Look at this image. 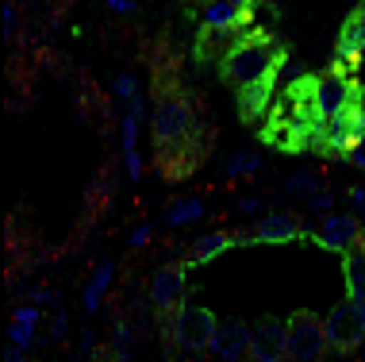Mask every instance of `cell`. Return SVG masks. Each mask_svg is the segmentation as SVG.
<instances>
[{"label":"cell","mask_w":365,"mask_h":362,"mask_svg":"<svg viewBox=\"0 0 365 362\" xmlns=\"http://www.w3.org/2000/svg\"><path fill=\"white\" fill-rule=\"evenodd\" d=\"M304 236V228H300V220L292 216V212H265V216L254 223V239L265 243V247H284V243H296Z\"/></svg>","instance_id":"15"},{"label":"cell","mask_w":365,"mask_h":362,"mask_svg":"<svg viewBox=\"0 0 365 362\" xmlns=\"http://www.w3.org/2000/svg\"><path fill=\"white\" fill-rule=\"evenodd\" d=\"M342 281H346V301H365V243L342 254Z\"/></svg>","instance_id":"20"},{"label":"cell","mask_w":365,"mask_h":362,"mask_svg":"<svg viewBox=\"0 0 365 362\" xmlns=\"http://www.w3.org/2000/svg\"><path fill=\"white\" fill-rule=\"evenodd\" d=\"M312 239L331 254H350L354 247L365 243L361 216H354V212H331V216L319 220V228L312 231Z\"/></svg>","instance_id":"8"},{"label":"cell","mask_w":365,"mask_h":362,"mask_svg":"<svg viewBox=\"0 0 365 362\" xmlns=\"http://www.w3.org/2000/svg\"><path fill=\"white\" fill-rule=\"evenodd\" d=\"M289 324V362H319L327 351V331L315 312H296L284 320Z\"/></svg>","instance_id":"7"},{"label":"cell","mask_w":365,"mask_h":362,"mask_svg":"<svg viewBox=\"0 0 365 362\" xmlns=\"http://www.w3.org/2000/svg\"><path fill=\"white\" fill-rule=\"evenodd\" d=\"M66 336H70V312L58 308L54 312V324H51V343H62Z\"/></svg>","instance_id":"28"},{"label":"cell","mask_w":365,"mask_h":362,"mask_svg":"<svg viewBox=\"0 0 365 362\" xmlns=\"http://www.w3.org/2000/svg\"><path fill=\"white\" fill-rule=\"evenodd\" d=\"M250 362H289V324L265 316L250 331Z\"/></svg>","instance_id":"10"},{"label":"cell","mask_w":365,"mask_h":362,"mask_svg":"<svg viewBox=\"0 0 365 362\" xmlns=\"http://www.w3.org/2000/svg\"><path fill=\"white\" fill-rule=\"evenodd\" d=\"M250 16H254V8H235L227 0H212V4H204L200 24L208 35H239V31H246Z\"/></svg>","instance_id":"13"},{"label":"cell","mask_w":365,"mask_h":362,"mask_svg":"<svg viewBox=\"0 0 365 362\" xmlns=\"http://www.w3.org/2000/svg\"><path fill=\"white\" fill-rule=\"evenodd\" d=\"M361 54H365V8L350 12L339 39H334V58H339L342 66H358Z\"/></svg>","instance_id":"16"},{"label":"cell","mask_w":365,"mask_h":362,"mask_svg":"<svg viewBox=\"0 0 365 362\" xmlns=\"http://www.w3.org/2000/svg\"><path fill=\"white\" fill-rule=\"evenodd\" d=\"M281 62H284V51H281V46L273 43L265 31H250V35H239V39H235V43L223 51L220 74L242 89V85H250V81H262V77L277 74Z\"/></svg>","instance_id":"1"},{"label":"cell","mask_w":365,"mask_h":362,"mask_svg":"<svg viewBox=\"0 0 365 362\" xmlns=\"http://www.w3.org/2000/svg\"><path fill=\"white\" fill-rule=\"evenodd\" d=\"M250 331L254 324L246 320H220L215 328V339H212V358L215 362H246L250 358Z\"/></svg>","instance_id":"12"},{"label":"cell","mask_w":365,"mask_h":362,"mask_svg":"<svg viewBox=\"0 0 365 362\" xmlns=\"http://www.w3.org/2000/svg\"><path fill=\"white\" fill-rule=\"evenodd\" d=\"M150 127H154V139L158 146H177L189 139L192 131V104L177 93H165L162 101L154 104V116H150Z\"/></svg>","instance_id":"5"},{"label":"cell","mask_w":365,"mask_h":362,"mask_svg":"<svg viewBox=\"0 0 365 362\" xmlns=\"http://www.w3.org/2000/svg\"><path fill=\"white\" fill-rule=\"evenodd\" d=\"M204 212H208V201H204V197H181V201H173L170 208L162 212V223H165L170 231H181V228L200 223Z\"/></svg>","instance_id":"19"},{"label":"cell","mask_w":365,"mask_h":362,"mask_svg":"<svg viewBox=\"0 0 365 362\" xmlns=\"http://www.w3.org/2000/svg\"><path fill=\"white\" fill-rule=\"evenodd\" d=\"M112 281H115V258H101V262L93 266V273H88V281H85L81 308H85V312H101L104 297L112 293Z\"/></svg>","instance_id":"17"},{"label":"cell","mask_w":365,"mask_h":362,"mask_svg":"<svg viewBox=\"0 0 365 362\" xmlns=\"http://www.w3.org/2000/svg\"><path fill=\"white\" fill-rule=\"evenodd\" d=\"M346 162H354V166H358V170H365V135L358 139V146H354V151H350V159H346Z\"/></svg>","instance_id":"35"},{"label":"cell","mask_w":365,"mask_h":362,"mask_svg":"<svg viewBox=\"0 0 365 362\" xmlns=\"http://www.w3.org/2000/svg\"><path fill=\"white\" fill-rule=\"evenodd\" d=\"M235 208H239L242 216H258V212L265 208V201L262 197H239V201H235Z\"/></svg>","instance_id":"31"},{"label":"cell","mask_w":365,"mask_h":362,"mask_svg":"<svg viewBox=\"0 0 365 362\" xmlns=\"http://www.w3.org/2000/svg\"><path fill=\"white\" fill-rule=\"evenodd\" d=\"M4 362H27V351H24V347H12V343H8V347H4Z\"/></svg>","instance_id":"36"},{"label":"cell","mask_w":365,"mask_h":362,"mask_svg":"<svg viewBox=\"0 0 365 362\" xmlns=\"http://www.w3.org/2000/svg\"><path fill=\"white\" fill-rule=\"evenodd\" d=\"M27 297H31V305H38V308H43V305H58V293L54 289H43V286L31 289Z\"/></svg>","instance_id":"32"},{"label":"cell","mask_w":365,"mask_h":362,"mask_svg":"<svg viewBox=\"0 0 365 362\" xmlns=\"http://www.w3.org/2000/svg\"><path fill=\"white\" fill-rule=\"evenodd\" d=\"M273 96H277V74H269V77H262V81H250V85H242L239 89V116L246 124H254V120H265L273 109Z\"/></svg>","instance_id":"14"},{"label":"cell","mask_w":365,"mask_h":362,"mask_svg":"<svg viewBox=\"0 0 365 362\" xmlns=\"http://www.w3.org/2000/svg\"><path fill=\"white\" fill-rule=\"evenodd\" d=\"M308 208L315 212V216H331V208H334V193H331V189H323L319 197H312V201H308Z\"/></svg>","instance_id":"29"},{"label":"cell","mask_w":365,"mask_h":362,"mask_svg":"<svg viewBox=\"0 0 365 362\" xmlns=\"http://www.w3.org/2000/svg\"><path fill=\"white\" fill-rule=\"evenodd\" d=\"M258 170H262V154L258 151H235L231 159L223 162L227 178H254Z\"/></svg>","instance_id":"23"},{"label":"cell","mask_w":365,"mask_h":362,"mask_svg":"<svg viewBox=\"0 0 365 362\" xmlns=\"http://www.w3.org/2000/svg\"><path fill=\"white\" fill-rule=\"evenodd\" d=\"M250 243H258L254 231H235V247H250Z\"/></svg>","instance_id":"37"},{"label":"cell","mask_w":365,"mask_h":362,"mask_svg":"<svg viewBox=\"0 0 365 362\" xmlns=\"http://www.w3.org/2000/svg\"><path fill=\"white\" fill-rule=\"evenodd\" d=\"M38 320H43V308H38V305H31V301H27V305H16V308H12V324L38 328Z\"/></svg>","instance_id":"26"},{"label":"cell","mask_w":365,"mask_h":362,"mask_svg":"<svg viewBox=\"0 0 365 362\" xmlns=\"http://www.w3.org/2000/svg\"><path fill=\"white\" fill-rule=\"evenodd\" d=\"M361 135H365V101H354L350 109H342L331 120L327 154H323V159H350V151L358 146Z\"/></svg>","instance_id":"9"},{"label":"cell","mask_w":365,"mask_h":362,"mask_svg":"<svg viewBox=\"0 0 365 362\" xmlns=\"http://www.w3.org/2000/svg\"><path fill=\"white\" fill-rule=\"evenodd\" d=\"M323 331H327V347L331 351H358L365 343V301H342L327 312L323 320Z\"/></svg>","instance_id":"3"},{"label":"cell","mask_w":365,"mask_h":362,"mask_svg":"<svg viewBox=\"0 0 365 362\" xmlns=\"http://www.w3.org/2000/svg\"><path fill=\"white\" fill-rule=\"evenodd\" d=\"M16 27H19L16 0H4V39H8V43H12V39H16Z\"/></svg>","instance_id":"30"},{"label":"cell","mask_w":365,"mask_h":362,"mask_svg":"<svg viewBox=\"0 0 365 362\" xmlns=\"http://www.w3.org/2000/svg\"><path fill=\"white\" fill-rule=\"evenodd\" d=\"M146 116V101L143 93L135 96L131 104L123 109L120 116V151H123V170H127V181H143V154H139V124Z\"/></svg>","instance_id":"11"},{"label":"cell","mask_w":365,"mask_h":362,"mask_svg":"<svg viewBox=\"0 0 365 362\" xmlns=\"http://www.w3.org/2000/svg\"><path fill=\"white\" fill-rule=\"evenodd\" d=\"M215 328H220V316L204 305H192V301H185L177 312L165 316V336H170V343L181 351V355H192V358L212 355Z\"/></svg>","instance_id":"2"},{"label":"cell","mask_w":365,"mask_h":362,"mask_svg":"<svg viewBox=\"0 0 365 362\" xmlns=\"http://www.w3.org/2000/svg\"><path fill=\"white\" fill-rule=\"evenodd\" d=\"M112 12H120V16H135L139 12V0H104Z\"/></svg>","instance_id":"33"},{"label":"cell","mask_w":365,"mask_h":362,"mask_svg":"<svg viewBox=\"0 0 365 362\" xmlns=\"http://www.w3.org/2000/svg\"><path fill=\"white\" fill-rule=\"evenodd\" d=\"M108 351H112V358L115 362H131V351H135V331L127 320H115L112 324V336H108Z\"/></svg>","instance_id":"22"},{"label":"cell","mask_w":365,"mask_h":362,"mask_svg":"<svg viewBox=\"0 0 365 362\" xmlns=\"http://www.w3.org/2000/svg\"><path fill=\"white\" fill-rule=\"evenodd\" d=\"M284 193L308 204L312 197H319V193H323V178L315 170H308V166H304V170H292L289 178H284Z\"/></svg>","instance_id":"21"},{"label":"cell","mask_w":365,"mask_h":362,"mask_svg":"<svg viewBox=\"0 0 365 362\" xmlns=\"http://www.w3.org/2000/svg\"><path fill=\"white\" fill-rule=\"evenodd\" d=\"M235 247V236L231 231H204V236H196L192 239V247H189V254H185V262L189 266H204V262H212V258H220V254H227Z\"/></svg>","instance_id":"18"},{"label":"cell","mask_w":365,"mask_h":362,"mask_svg":"<svg viewBox=\"0 0 365 362\" xmlns=\"http://www.w3.org/2000/svg\"><path fill=\"white\" fill-rule=\"evenodd\" d=\"M350 204L358 208V216L365 220V185H354V189H350Z\"/></svg>","instance_id":"34"},{"label":"cell","mask_w":365,"mask_h":362,"mask_svg":"<svg viewBox=\"0 0 365 362\" xmlns=\"http://www.w3.org/2000/svg\"><path fill=\"white\" fill-rule=\"evenodd\" d=\"M154 239V223H135V228H131V236H127V247H131V251H139V247H146V243H150Z\"/></svg>","instance_id":"27"},{"label":"cell","mask_w":365,"mask_h":362,"mask_svg":"<svg viewBox=\"0 0 365 362\" xmlns=\"http://www.w3.org/2000/svg\"><path fill=\"white\" fill-rule=\"evenodd\" d=\"M112 93H115V101H120L123 109H127V104H131L135 96H139V77H135V74H115Z\"/></svg>","instance_id":"24"},{"label":"cell","mask_w":365,"mask_h":362,"mask_svg":"<svg viewBox=\"0 0 365 362\" xmlns=\"http://www.w3.org/2000/svg\"><path fill=\"white\" fill-rule=\"evenodd\" d=\"M70 362H93V358H85V355H73Z\"/></svg>","instance_id":"39"},{"label":"cell","mask_w":365,"mask_h":362,"mask_svg":"<svg viewBox=\"0 0 365 362\" xmlns=\"http://www.w3.org/2000/svg\"><path fill=\"white\" fill-rule=\"evenodd\" d=\"M8 343H12V347H24V351H31V343H35V328H27V324H12V320H8Z\"/></svg>","instance_id":"25"},{"label":"cell","mask_w":365,"mask_h":362,"mask_svg":"<svg viewBox=\"0 0 365 362\" xmlns=\"http://www.w3.org/2000/svg\"><path fill=\"white\" fill-rule=\"evenodd\" d=\"M350 66L334 62L327 74H319V81H315V112L323 116V120H334L342 109H350L354 101H361V89L350 81Z\"/></svg>","instance_id":"6"},{"label":"cell","mask_w":365,"mask_h":362,"mask_svg":"<svg viewBox=\"0 0 365 362\" xmlns=\"http://www.w3.org/2000/svg\"><path fill=\"white\" fill-rule=\"evenodd\" d=\"M185 293H189V262H165L150 273V286H146V301L154 312L170 316L185 305Z\"/></svg>","instance_id":"4"},{"label":"cell","mask_w":365,"mask_h":362,"mask_svg":"<svg viewBox=\"0 0 365 362\" xmlns=\"http://www.w3.org/2000/svg\"><path fill=\"white\" fill-rule=\"evenodd\" d=\"M227 4H235V8H258V0H227Z\"/></svg>","instance_id":"38"}]
</instances>
